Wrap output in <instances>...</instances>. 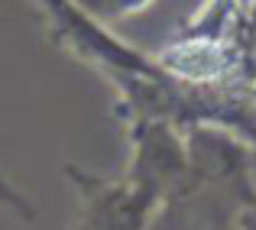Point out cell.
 I'll return each instance as SVG.
<instances>
[{
	"label": "cell",
	"instance_id": "cell-1",
	"mask_svg": "<svg viewBox=\"0 0 256 230\" xmlns=\"http://www.w3.org/2000/svg\"><path fill=\"white\" fill-rule=\"evenodd\" d=\"M68 175L82 192L78 220L72 230H146L150 214L159 204V192L136 178L107 182L78 168H68Z\"/></svg>",
	"mask_w": 256,
	"mask_h": 230
},
{
	"label": "cell",
	"instance_id": "cell-2",
	"mask_svg": "<svg viewBox=\"0 0 256 230\" xmlns=\"http://www.w3.org/2000/svg\"><path fill=\"white\" fill-rule=\"evenodd\" d=\"M0 204H6V208H10V211H16L20 218L32 220V208H30V201H26L23 194H20L16 188H13L10 182L4 178V172H0Z\"/></svg>",
	"mask_w": 256,
	"mask_h": 230
},
{
	"label": "cell",
	"instance_id": "cell-3",
	"mask_svg": "<svg viewBox=\"0 0 256 230\" xmlns=\"http://www.w3.org/2000/svg\"><path fill=\"white\" fill-rule=\"evenodd\" d=\"M84 4H91L100 13H126V10H136V6L150 4V0H84Z\"/></svg>",
	"mask_w": 256,
	"mask_h": 230
}]
</instances>
